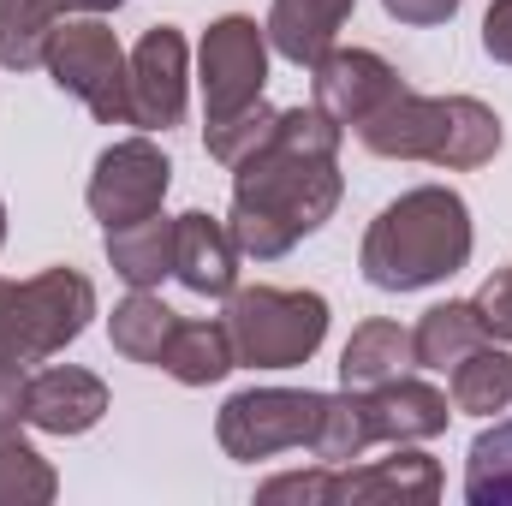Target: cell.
<instances>
[{
  "label": "cell",
  "mask_w": 512,
  "mask_h": 506,
  "mask_svg": "<svg viewBox=\"0 0 512 506\" xmlns=\"http://www.w3.org/2000/svg\"><path fill=\"white\" fill-rule=\"evenodd\" d=\"M340 167L334 155H304L286 149L280 137L268 149H256L251 161L233 167V215L227 233L239 256L274 262L298 239H310L316 227H328V215L340 209Z\"/></svg>",
  "instance_id": "1"
},
{
  "label": "cell",
  "mask_w": 512,
  "mask_h": 506,
  "mask_svg": "<svg viewBox=\"0 0 512 506\" xmlns=\"http://www.w3.org/2000/svg\"><path fill=\"white\" fill-rule=\"evenodd\" d=\"M471 262V209L447 185H417L387 203L364 233L358 268L382 292H423Z\"/></svg>",
  "instance_id": "2"
},
{
  "label": "cell",
  "mask_w": 512,
  "mask_h": 506,
  "mask_svg": "<svg viewBox=\"0 0 512 506\" xmlns=\"http://www.w3.org/2000/svg\"><path fill=\"white\" fill-rule=\"evenodd\" d=\"M227 334L239 364L251 370H298L316 358L328 334V298L322 292H286V286H239L227 292Z\"/></svg>",
  "instance_id": "3"
},
{
  "label": "cell",
  "mask_w": 512,
  "mask_h": 506,
  "mask_svg": "<svg viewBox=\"0 0 512 506\" xmlns=\"http://www.w3.org/2000/svg\"><path fill=\"white\" fill-rule=\"evenodd\" d=\"M48 78L102 126H131V54L102 18H60L48 36Z\"/></svg>",
  "instance_id": "4"
},
{
  "label": "cell",
  "mask_w": 512,
  "mask_h": 506,
  "mask_svg": "<svg viewBox=\"0 0 512 506\" xmlns=\"http://www.w3.org/2000/svg\"><path fill=\"white\" fill-rule=\"evenodd\" d=\"M96 316V286L78 268H48L12 292V322H6V358L42 364L66 352Z\"/></svg>",
  "instance_id": "5"
},
{
  "label": "cell",
  "mask_w": 512,
  "mask_h": 506,
  "mask_svg": "<svg viewBox=\"0 0 512 506\" xmlns=\"http://www.w3.org/2000/svg\"><path fill=\"white\" fill-rule=\"evenodd\" d=\"M316 417H322V393H310V387H245L221 405L215 435H221L227 459L256 465L286 447H304L316 435Z\"/></svg>",
  "instance_id": "6"
},
{
  "label": "cell",
  "mask_w": 512,
  "mask_h": 506,
  "mask_svg": "<svg viewBox=\"0 0 512 506\" xmlns=\"http://www.w3.org/2000/svg\"><path fill=\"white\" fill-rule=\"evenodd\" d=\"M197 78H203V108L209 120H227L239 108L262 102V84H268V30L245 18V12H227L203 30V60H197Z\"/></svg>",
  "instance_id": "7"
},
{
  "label": "cell",
  "mask_w": 512,
  "mask_h": 506,
  "mask_svg": "<svg viewBox=\"0 0 512 506\" xmlns=\"http://www.w3.org/2000/svg\"><path fill=\"white\" fill-rule=\"evenodd\" d=\"M167 185H173V161L149 137H126V143L102 149L84 197H90V215L114 233V227H131V221L155 215L161 197H167Z\"/></svg>",
  "instance_id": "8"
},
{
  "label": "cell",
  "mask_w": 512,
  "mask_h": 506,
  "mask_svg": "<svg viewBox=\"0 0 512 506\" xmlns=\"http://www.w3.org/2000/svg\"><path fill=\"white\" fill-rule=\"evenodd\" d=\"M310 90H316V108L334 120V126L358 131L382 102H393L405 90V78L387 66L382 54L370 48H328L316 66H310Z\"/></svg>",
  "instance_id": "9"
},
{
  "label": "cell",
  "mask_w": 512,
  "mask_h": 506,
  "mask_svg": "<svg viewBox=\"0 0 512 506\" xmlns=\"http://www.w3.org/2000/svg\"><path fill=\"white\" fill-rule=\"evenodd\" d=\"M185 36L173 24L143 30V42L131 48V126L167 131L185 114Z\"/></svg>",
  "instance_id": "10"
},
{
  "label": "cell",
  "mask_w": 512,
  "mask_h": 506,
  "mask_svg": "<svg viewBox=\"0 0 512 506\" xmlns=\"http://www.w3.org/2000/svg\"><path fill=\"white\" fill-rule=\"evenodd\" d=\"M441 131H447V96L399 90L393 102H382L358 126V143L370 155H382V161H435L441 155Z\"/></svg>",
  "instance_id": "11"
},
{
  "label": "cell",
  "mask_w": 512,
  "mask_h": 506,
  "mask_svg": "<svg viewBox=\"0 0 512 506\" xmlns=\"http://www.w3.org/2000/svg\"><path fill=\"white\" fill-rule=\"evenodd\" d=\"M173 274L203 298H227L239 280V245H233L227 221H215L203 209L179 215L173 221Z\"/></svg>",
  "instance_id": "12"
},
{
  "label": "cell",
  "mask_w": 512,
  "mask_h": 506,
  "mask_svg": "<svg viewBox=\"0 0 512 506\" xmlns=\"http://www.w3.org/2000/svg\"><path fill=\"white\" fill-rule=\"evenodd\" d=\"M108 411V387L90 376V370H42L30 376V405H24V423H36L42 435H84L96 429Z\"/></svg>",
  "instance_id": "13"
},
{
  "label": "cell",
  "mask_w": 512,
  "mask_h": 506,
  "mask_svg": "<svg viewBox=\"0 0 512 506\" xmlns=\"http://www.w3.org/2000/svg\"><path fill=\"white\" fill-rule=\"evenodd\" d=\"M364 405H370V429H376V441H429V435H441L447 429V393L441 387H429V381H411V376H393L382 387H370L364 393Z\"/></svg>",
  "instance_id": "14"
},
{
  "label": "cell",
  "mask_w": 512,
  "mask_h": 506,
  "mask_svg": "<svg viewBox=\"0 0 512 506\" xmlns=\"http://www.w3.org/2000/svg\"><path fill=\"white\" fill-rule=\"evenodd\" d=\"M352 6L358 0H274V12L262 24L268 30V48L280 60H292V66H316L334 48V36L352 18Z\"/></svg>",
  "instance_id": "15"
},
{
  "label": "cell",
  "mask_w": 512,
  "mask_h": 506,
  "mask_svg": "<svg viewBox=\"0 0 512 506\" xmlns=\"http://www.w3.org/2000/svg\"><path fill=\"white\" fill-rule=\"evenodd\" d=\"M441 495V465L429 453H393L370 471H340V501H399V506H429Z\"/></svg>",
  "instance_id": "16"
},
{
  "label": "cell",
  "mask_w": 512,
  "mask_h": 506,
  "mask_svg": "<svg viewBox=\"0 0 512 506\" xmlns=\"http://www.w3.org/2000/svg\"><path fill=\"white\" fill-rule=\"evenodd\" d=\"M411 364H417L411 328H399V322H364V328H352V340H346V352H340V381H346L352 393H370V387H382V381L405 376Z\"/></svg>",
  "instance_id": "17"
},
{
  "label": "cell",
  "mask_w": 512,
  "mask_h": 506,
  "mask_svg": "<svg viewBox=\"0 0 512 506\" xmlns=\"http://www.w3.org/2000/svg\"><path fill=\"white\" fill-rule=\"evenodd\" d=\"M108 262H114V274L131 292H155L173 274V221L155 209V215H143L131 227H114L108 233Z\"/></svg>",
  "instance_id": "18"
},
{
  "label": "cell",
  "mask_w": 512,
  "mask_h": 506,
  "mask_svg": "<svg viewBox=\"0 0 512 506\" xmlns=\"http://www.w3.org/2000/svg\"><path fill=\"white\" fill-rule=\"evenodd\" d=\"M161 370L173 381H185V387H209V381H221L227 370H239V352H233V334H227V322H179L173 328V340H167V352H161Z\"/></svg>",
  "instance_id": "19"
},
{
  "label": "cell",
  "mask_w": 512,
  "mask_h": 506,
  "mask_svg": "<svg viewBox=\"0 0 512 506\" xmlns=\"http://www.w3.org/2000/svg\"><path fill=\"white\" fill-rule=\"evenodd\" d=\"M495 149H501V120H495V108L477 102V96H447V131H441L435 167L471 173V167L495 161Z\"/></svg>",
  "instance_id": "20"
},
{
  "label": "cell",
  "mask_w": 512,
  "mask_h": 506,
  "mask_svg": "<svg viewBox=\"0 0 512 506\" xmlns=\"http://www.w3.org/2000/svg\"><path fill=\"white\" fill-rule=\"evenodd\" d=\"M489 334L477 322V304H435L423 310V322L411 328V352L423 370H453L465 352H477Z\"/></svg>",
  "instance_id": "21"
},
{
  "label": "cell",
  "mask_w": 512,
  "mask_h": 506,
  "mask_svg": "<svg viewBox=\"0 0 512 506\" xmlns=\"http://www.w3.org/2000/svg\"><path fill=\"white\" fill-rule=\"evenodd\" d=\"M376 447V429H370V405L364 393H322V417H316V435H310V453L322 465H352Z\"/></svg>",
  "instance_id": "22"
},
{
  "label": "cell",
  "mask_w": 512,
  "mask_h": 506,
  "mask_svg": "<svg viewBox=\"0 0 512 506\" xmlns=\"http://www.w3.org/2000/svg\"><path fill=\"white\" fill-rule=\"evenodd\" d=\"M179 316L155 298V292H131L126 304L108 316V334H114V352L131 358V364H161L167 340H173Z\"/></svg>",
  "instance_id": "23"
},
{
  "label": "cell",
  "mask_w": 512,
  "mask_h": 506,
  "mask_svg": "<svg viewBox=\"0 0 512 506\" xmlns=\"http://www.w3.org/2000/svg\"><path fill=\"white\" fill-rule=\"evenodd\" d=\"M453 405L471 417H495L512 405V358L501 346H477L453 364Z\"/></svg>",
  "instance_id": "24"
},
{
  "label": "cell",
  "mask_w": 512,
  "mask_h": 506,
  "mask_svg": "<svg viewBox=\"0 0 512 506\" xmlns=\"http://www.w3.org/2000/svg\"><path fill=\"white\" fill-rule=\"evenodd\" d=\"M54 24H60V12L48 0H0V66L6 72L42 66Z\"/></svg>",
  "instance_id": "25"
},
{
  "label": "cell",
  "mask_w": 512,
  "mask_h": 506,
  "mask_svg": "<svg viewBox=\"0 0 512 506\" xmlns=\"http://www.w3.org/2000/svg\"><path fill=\"white\" fill-rule=\"evenodd\" d=\"M465 501L471 506H512V417L483 429L465 459Z\"/></svg>",
  "instance_id": "26"
},
{
  "label": "cell",
  "mask_w": 512,
  "mask_h": 506,
  "mask_svg": "<svg viewBox=\"0 0 512 506\" xmlns=\"http://www.w3.org/2000/svg\"><path fill=\"white\" fill-rule=\"evenodd\" d=\"M54 495H60L54 465L36 447H24L18 435H0V506H42Z\"/></svg>",
  "instance_id": "27"
},
{
  "label": "cell",
  "mask_w": 512,
  "mask_h": 506,
  "mask_svg": "<svg viewBox=\"0 0 512 506\" xmlns=\"http://www.w3.org/2000/svg\"><path fill=\"white\" fill-rule=\"evenodd\" d=\"M274 108L268 102H251V108H239V114H227V120H209V155L221 161V167H239V161H251L256 149H268L274 143Z\"/></svg>",
  "instance_id": "28"
},
{
  "label": "cell",
  "mask_w": 512,
  "mask_h": 506,
  "mask_svg": "<svg viewBox=\"0 0 512 506\" xmlns=\"http://www.w3.org/2000/svg\"><path fill=\"white\" fill-rule=\"evenodd\" d=\"M262 506H280V501H304V506H328L340 501V465H322V471H292V477H274L256 489Z\"/></svg>",
  "instance_id": "29"
},
{
  "label": "cell",
  "mask_w": 512,
  "mask_h": 506,
  "mask_svg": "<svg viewBox=\"0 0 512 506\" xmlns=\"http://www.w3.org/2000/svg\"><path fill=\"white\" fill-rule=\"evenodd\" d=\"M471 304H477L483 334H489V340H507V346H512V268H495Z\"/></svg>",
  "instance_id": "30"
},
{
  "label": "cell",
  "mask_w": 512,
  "mask_h": 506,
  "mask_svg": "<svg viewBox=\"0 0 512 506\" xmlns=\"http://www.w3.org/2000/svg\"><path fill=\"white\" fill-rule=\"evenodd\" d=\"M24 405H30V376L18 358H0V435H12L24 423Z\"/></svg>",
  "instance_id": "31"
},
{
  "label": "cell",
  "mask_w": 512,
  "mask_h": 506,
  "mask_svg": "<svg viewBox=\"0 0 512 506\" xmlns=\"http://www.w3.org/2000/svg\"><path fill=\"white\" fill-rule=\"evenodd\" d=\"M483 48H489V60L512 66V0H495V6H489V18H483Z\"/></svg>",
  "instance_id": "32"
},
{
  "label": "cell",
  "mask_w": 512,
  "mask_h": 506,
  "mask_svg": "<svg viewBox=\"0 0 512 506\" xmlns=\"http://www.w3.org/2000/svg\"><path fill=\"white\" fill-rule=\"evenodd\" d=\"M382 6L399 24H447L459 12V0H382Z\"/></svg>",
  "instance_id": "33"
},
{
  "label": "cell",
  "mask_w": 512,
  "mask_h": 506,
  "mask_svg": "<svg viewBox=\"0 0 512 506\" xmlns=\"http://www.w3.org/2000/svg\"><path fill=\"white\" fill-rule=\"evenodd\" d=\"M60 18H102V12H114V6H126V0H48Z\"/></svg>",
  "instance_id": "34"
},
{
  "label": "cell",
  "mask_w": 512,
  "mask_h": 506,
  "mask_svg": "<svg viewBox=\"0 0 512 506\" xmlns=\"http://www.w3.org/2000/svg\"><path fill=\"white\" fill-rule=\"evenodd\" d=\"M12 280H0V358H6V322H12Z\"/></svg>",
  "instance_id": "35"
},
{
  "label": "cell",
  "mask_w": 512,
  "mask_h": 506,
  "mask_svg": "<svg viewBox=\"0 0 512 506\" xmlns=\"http://www.w3.org/2000/svg\"><path fill=\"white\" fill-rule=\"evenodd\" d=\"M0 245H6V203H0Z\"/></svg>",
  "instance_id": "36"
}]
</instances>
